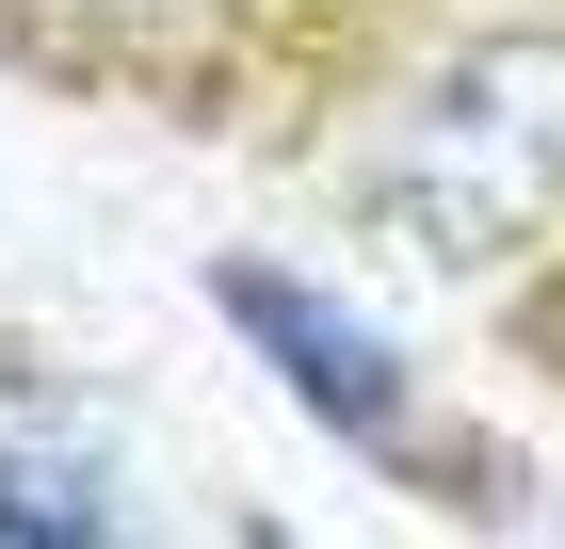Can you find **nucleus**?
Wrapping results in <instances>:
<instances>
[{"instance_id": "obj_2", "label": "nucleus", "mask_w": 565, "mask_h": 549, "mask_svg": "<svg viewBox=\"0 0 565 549\" xmlns=\"http://www.w3.org/2000/svg\"><path fill=\"white\" fill-rule=\"evenodd\" d=\"M211 292H226V324L259 339V356H275V372H291V388H307V404H323L340 436H372V453H404V421H420V404H404V356H388V339H355V324H340L323 292H291V275H259V258H226Z\"/></svg>"}, {"instance_id": "obj_3", "label": "nucleus", "mask_w": 565, "mask_h": 549, "mask_svg": "<svg viewBox=\"0 0 565 549\" xmlns=\"http://www.w3.org/2000/svg\"><path fill=\"white\" fill-rule=\"evenodd\" d=\"M0 549H130V502H114V453L65 421L0 436Z\"/></svg>"}, {"instance_id": "obj_1", "label": "nucleus", "mask_w": 565, "mask_h": 549, "mask_svg": "<svg viewBox=\"0 0 565 549\" xmlns=\"http://www.w3.org/2000/svg\"><path fill=\"white\" fill-rule=\"evenodd\" d=\"M372 211L420 258H518L565 226V33H484L452 49L388 129V194Z\"/></svg>"}]
</instances>
